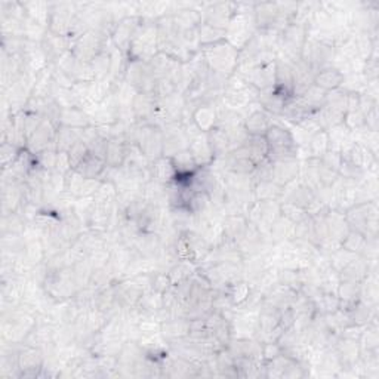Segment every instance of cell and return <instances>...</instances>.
Returning a JSON list of instances; mask_svg holds the SVG:
<instances>
[{"label":"cell","mask_w":379,"mask_h":379,"mask_svg":"<svg viewBox=\"0 0 379 379\" xmlns=\"http://www.w3.org/2000/svg\"><path fill=\"white\" fill-rule=\"evenodd\" d=\"M290 66L294 73V96H299L314 83L315 71L302 59L290 62Z\"/></svg>","instance_id":"obj_32"},{"label":"cell","mask_w":379,"mask_h":379,"mask_svg":"<svg viewBox=\"0 0 379 379\" xmlns=\"http://www.w3.org/2000/svg\"><path fill=\"white\" fill-rule=\"evenodd\" d=\"M111 41V39H110ZM110 43V42H108ZM111 46V43H110ZM91 66L95 73V80H106L108 79L110 67H111V55H110V48H106L103 52H101L92 62Z\"/></svg>","instance_id":"obj_52"},{"label":"cell","mask_w":379,"mask_h":379,"mask_svg":"<svg viewBox=\"0 0 379 379\" xmlns=\"http://www.w3.org/2000/svg\"><path fill=\"white\" fill-rule=\"evenodd\" d=\"M157 99L153 94H138L132 101V116L136 124H155Z\"/></svg>","instance_id":"obj_17"},{"label":"cell","mask_w":379,"mask_h":379,"mask_svg":"<svg viewBox=\"0 0 379 379\" xmlns=\"http://www.w3.org/2000/svg\"><path fill=\"white\" fill-rule=\"evenodd\" d=\"M124 82L131 85L138 94H153L156 78L151 73L148 62L129 59L124 73Z\"/></svg>","instance_id":"obj_9"},{"label":"cell","mask_w":379,"mask_h":379,"mask_svg":"<svg viewBox=\"0 0 379 379\" xmlns=\"http://www.w3.org/2000/svg\"><path fill=\"white\" fill-rule=\"evenodd\" d=\"M236 14L225 30V41L242 50L258 31L254 8L255 3H236Z\"/></svg>","instance_id":"obj_1"},{"label":"cell","mask_w":379,"mask_h":379,"mask_svg":"<svg viewBox=\"0 0 379 379\" xmlns=\"http://www.w3.org/2000/svg\"><path fill=\"white\" fill-rule=\"evenodd\" d=\"M307 159H320L323 155L329 151V136H327V131H319L315 132L307 143Z\"/></svg>","instance_id":"obj_48"},{"label":"cell","mask_w":379,"mask_h":379,"mask_svg":"<svg viewBox=\"0 0 379 379\" xmlns=\"http://www.w3.org/2000/svg\"><path fill=\"white\" fill-rule=\"evenodd\" d=\"M317 111L319 110H315L311 106H308L301 96H294L286 103L285 110L282 113V117H285L290 123L298 124L302 120H306V119L311 117L313 115H315Z\"/></svg>","instance_id":"obj_30"},{"label":"cell","mask_w":379,"mask_h":379,"mask_svg":"<svg viewBox=\"0 0 379 379\" xmlns=\"http://www.w3.org/2000/svg\"><path fill=\"white\" fill-rule=\"evenodd\" d=\"M269 236L273 245L290 242V240H294V222L280 217L273 224Z\"/></svg>","instance_id":"obj_45"},{"label":"cell","mask_w":379,"mask_h":379,"mask_svg":"<svg viewBox=\"0 0 379 379\" xmlns=\"http://www.w3.org/2000/svg\"><path fill=\"white\" fill-rule=\"evenodd\" d=\"M171 162H172V166L175 169V176L176 175H193L199 171L196 162H194L193 156L190 155L188 150H184V151H181V153L171 157Z\"/></svg>","instance_id":"obj_50"},{"label":"cell","mask_w":379,"mask_h":379,"mask_svg":"<svg viewBox=\"0 0 379 379\" xmlns=\"http://www.w3.org/2000/svg\"><path fill=\"white\" fill-rule=\"evenodd\" d=\"M136 308L140 310L144 315H155L163 308V295L156 292L153 289L144 290V294L138 302Z\"/></svg>","instance_id":"obj_46"},{"label":"cell","mask_w":379,"mask_h":379,"mask_svg":"<svg viewBox=\"0 0 379 379\" xmlns=\"http://www.w3.org/2000/svg\"><path fill=\"white\" fill-rule=\"evenodd\" d=\"M280 215L283 218L289 220L290 222H298L304 217H307V213L304 209H301L295 205H290L287 201H280Z\"/></svg>","instance_id":"obj_59"},{"label":"cell","mask_w":379,"mask_h":379,"mask_svg":"<svg viewBox=\"0 0 379 379\" xmlns=\"http://www.w3.org/2000/svg\"><path fill=\"white\" fill-rule=\"evenodd\" d=\"M90 155V148H87V145L79 140L78 143H76L69 151H67V157H69V162H70V166L71 169H76L79 165L80 162Z\"/></svg>","instance_id":"obj_57"},{"label":"cell","mask_w":379,"mask_h":379,"mask_svg":"<svg viewBox=\"0 0 379 379\" xmlns=\"http://www.w3.org/2000/svg\"><path fill=\"white\" fill-rule=\"evenodd\" d=\"M224 162L222 172H231L238 175H252L257 168V165L249 157L248 151L245 147H240L237 150L230 151L224 159H220Z\"/></svg>","instance_id":"obj_18"},{"label":"cell","mask_w":379,"mask_h":379,"mask_svg":"<svg viewBox=\"0 0 379 379\" xmlns=\"http://www.w3.org/2000/svg\"><path fill=\"white\" fill-rule=\"evenodd\" d=\"M71 43H73V41L69 39V37L57 36V34H52V33H49V31L45 36V39L41 42L42 49L45 50V54H46V57H48L50 64H55V62L62 55L67 54L69 50L71 49Z\"/></svg>","instance_id":"obj_27"},{"label":"cell","mask_w":379,"mask_h":379,"mask_svg":"<svg viewBox=\"0 0 379 379\" xmlns=\"http://www.w3.org/2000/svg\"><path fill=\"white\" fill-rule=\"evenodd\" d=\"M134 145L150 162L163 157V129L157 124H138Z\"/></svg>","instance_id":"obj_8"},{"label":"cell","mask_w":379,"mask_h":379,"mask_svg":"<svg viewBox=\"0 0 379 379\" xmlns=\"http://www.w3.org/2000/svg\"><path fill=\"white\" fill-rule=\"evenodd\" d=\"M101 180L85 178L74 169L64 176V192L74 199H92L101 185Z\"/></svg>","instance_id":"obj_14"},{"label":"cell","mask_w":379,"mask_h":379,"mask_svg":"<svg viewBox=\"0 0 379 379\" xmlns=\"http://www.w3.org/2000/svg\"><path fill=\"white\" fill-rule=\"evenodd\" d=\"M343 160L351 163V165H355L366 172H369L376 165V156L369 148H366L359 141H355L344 151Z\"/></svg>","instance_id":"obj_21"},{"label":"cell","mask_w":379,"mask_h":379,"mask_svg":"<svg viewBox=\"0 0 379 379\" xmlns=\"http://www.w3.org/2000/svg\"><path fill=\"white\" fill-rule=\"evenodd\" d=\"M310 27L304 24L292 21L285 30L279 34V45H277V57H280L289 62L301 59L302 48L306 45Z\"/></svg>","instance_id":"obj_6"},{"label":"cell","mask_w":379,"mask_h":379,"mask_svg":"<svg viewBox=\"0 0 379 379\" xmlns=\"http://www.w3.org/2000/svg\"><path fill=\"white\" fill-rule=\"evenodd\" d=\"M345 73L335 66L322 69L314 76V85L326 92H332L339 90V87H343Z\"/></svg>","instance_id":"obj_28"},{"label":"cell","mask_w":379,"mask_h":379,"mask_svg":"<svg viewBox=\"0 0 379 379\" xmlns=\"http://www.w3.org/2000/svg\"><path fill=\"white\" fill-rule=\"evenodd\" d=\"M326 225H327V234H329V238L334 240L335 243L341 245L343 240L347 237L350 233V225L345 220L344 212H339L336 209H331L326 213Z\"/></svg>","instance_id":"obj_31"},{"label":"cell","mask_w":379,"mask_h":379,"mask_svg":"<svg viewBox=\"0 0 379 379\" xmlns=\"http://www.w3.org/2000/svg\"><path fill=\"white\" fill-rule=\"evenodd\" d=\"M162 248L160 237L157 233H140L132 243V249L136 252L138 257L144 259H155Z\"/></svg>","instance_id":"obj_29"},{"label":"cell","mask_w":379,"mask_h":379,"mask_svg":"<svg viewBox=\"0 0 379 379\" xmlns=\"http://www.w3.org/2000/svg\"><path fill=\"white\" fill-rule=\"evenodd\" d=\"M192 122L196 128L208 134L218 126V108L217 104H200L192 111Z\"/></svg>","instance_id":"obj_25"},{"label":"cell","mask_w":379,"mask_h":379,"mask_svg":"<svg viewBox=\"0 0 379 379\" xmlns=\"http://www.w3.org/2000/svg\"><path fill=\"white\" fill-rule=\"evenodd\" d=\"M366 245H368V237L356 230H350L347 237L343 240V243H341V248L351 252V254L363 255Z\"/></svg>","instance_id":"obj_51"},{"label":"cell","mask_w":379,"mask_h":379,"mask_svg":"<svg viewBox=\"0 0 379 379\" xmlns=\"http://www.w3.org/2000/svg\"><path fill=\"white\" fill-rule=\"evenodd\" d=\"M25 225H27V222H25V220L18 212L3 215V225H2L3 234L22 236L25 231Z\"/></svg>","instance_id":"obj_54"},{"label":"cell","mask_w":379,"mask_h":379,"mask_svg":"<svg viewBox=\"0 0 379 379\" xmlns=\"http://www.w3.org/2000/svg\"><path fill=\"white\" fill-rule=\"evenodd\" d=\"M274 90L287 99L294 98V73L290 62L277 57L276 59V80Z\"/></svg>","instance_id":"obj_23"},{"label":"cell","mask_w":379,"mask_h":379,"mask_svg":"<svg viewBox=\"0 0 379 379\" xmlns=\"http://www.w3.org/2000/svg\"><path fill=\"white\" fill-rule=\"evenodd\" d=\"M150 176L151 180L166 185L173 181L175 178V169L172 166V162L169 157H160L153 160L150 165Z\"/></svg>","instance_id":"obj_42"},{"label":"cell","mask_w":379,"mask_h":379,"mask_svg":"<svg viewBox=\"0 0 379 379\" xmlns=\"http://www.w3.org/2000/svg\"><path fill=\"white\" fill-rule=\"evenodd\" d=\"M343 124L351 132H363L366 131V123H364V116L360 110H347Z\"/></svg>","instance_id":"obj_56"},{"label":"cell","mask_w":379,"mask_h":379,"mask_svg":"<svg viewBox=\"0 0 379 379\" xmlns=\"http://www.w3.org/2000/svg\"><path fill=\"white\" fill-rule=\"evenodd\" d=\"M178 92L176 90L175 83L171 79H157L155 90H153V95L156 99H165L173 94Z\"/></svg>","instance_id":"obj_58"},{"label":"cell","mask_w":379,"mask_h":379,"mask_svg":"<svg viewBox=\"0 0 379 379\" xmlns=\"http://www.w3.org/2000/svg\"><path fill=\"white\" fill-rule=\"evenodd\" d=\"M269 145V160L279 162L286 159H298L299 145L295 135L282 124L273 123L264 135Z\"/></svg>","instance_id":"obj_4"},{"label":"cell","mask_w":379,"mask_h":379,"mask_svg":"<svg viewBox=\"0 0 379 379\" xmlns=\"http://www.w3.org/2000/svg\"><path fill=\"white\" fill-rule=\"evenodd\" d=\"M315 197L313 188H310L301 178L290 183L285 187L283 199L290 205H295L301 209H307V206L311 203V200Z\"/></svg>","instance_id":"obj_20"},{"label":"cell","mask_w":379,"mask_h":379,"mask_svg":"<svg viewBox=\"0 0 379 379\" xmlns=\"http://www.w3.org/2000/svg\"><path fill=\"white\" fill-rule=\"evenodd\" d=\"M59 126H67V128L82 131L92 126V122H91L90 115H87L85 110L79 107H70V108L61 110Z\"/></svg>","instance_id":"obj_35"},{"label":"cell","mask_w":379,"mask_h":379,"mask_svg":"<svg viewBox=\"0 0 379 379\" xmlns=\"http://www.w3.org/2000/svg\"><path fill=\"white\" fill-rule=\"evenodd\" d=\"M287 101L289 99L286 96H283L280 92H277L276 90L259 92V96H258V104L261 106V108L270 113L271 116H282Z\"/></svg>","instance_id":"obj_40"},{"label":"cell","mask_w":379,"mask_h":379,"mask_svg":"<svg viewBox=\"0 0 379 379\" xmlns=\"http://www.w3.org/2000/svg\"><path fill=\"white\" fill-rule=\"evenodd\" d=\"M80 140V132L67 128V126H59L55 138V150L58 153H67V151Z\"/></svg>","instance_id":"obj_49"},{"label":"cell","mask_w":379,"mask_h":379,"mask_svg":"<svg viewBox=\"0 0 379 379\" xmlns=\"http://www.w3.org/2000/svg\"><path fill=\"white\" fill-rule=\"evenodd\" d=\"M200 52L203 55L210 71L221 74L224 78H230L236 73L238 64V50L227 41L201 48Z\"/></svg>","instance_id":"obj_3"},{"label":"cell","mask_w":379,"mask_h":379,"mask_svg":"<svg viewBox=\"0 0 379 379\" xmlns=\"http://www.w3.org/2000/svg\"><path fill=\"white\" fill-rule=\"evenodd\" d=\"M221 292H224V295L229 298L230 304L233 307H242L252 294V286L248 280L237 279V280L227 283Z\"/></svg>","instance_id":"obj_37"},{"label":"cell","mask_w":379,"mask_h":379,"mask_svg":"<svg viewBox=\"0 0 379 379\" xmlns=\"http://www.w3.org/2000/svg\"><path fill=\"white\" fill-rule=\"evenodd\" d=\"M345 220L351 230H356L364 234L368 238L378 237V203L376 200L363 201V203H356L350 208L345 213Z\"/></svg>","instance_id":"obj_5"},{"label":"cell","mask_w":379,"mask_h":379,"mask_svg":"<svg viewBox=\"0 0 379 379\" xmlns=\"http://www.w3.org/2000/svg\"><path fill=\"white\" fill-rule=\"evenodd\" d=\"M243 147L255 165H259L261 162L269 157V145L264 136H249Z\"/></svg>","instance_id":"obj_47"},{"label":"cell","mask_w":379,"mask_h":379,"mask_svg":"<svg viewBox=\"0 0 379 379\" xmlns=\"http://www.w3.org/2000/svg\"><path fill=\"white\" fill-rule=\"evenodd\" d=\"M285 187L274 181H261L252 187V196L255 201H280L283 199Z\"/></svg>","instance_id":"obj_38"},{"label":"cell","mask_w":379,"mask_h":379,"mask_svg":"<svg viewBox=\"0 0 379 379\" xmlns=\"http://www.w3.org/2000/svg\"><path fill=\"white\" fill-rule=\"evenodd\" d=\"M271 117L273 116L270 113L261 108V106L249 110L248 115L243 116V126L249 136H264L265 132H267L270 126L273 124Z\"/></svg>","instance_id":"obj_22"},{"label":"cell","mask_w":379,"mask_h":379,"mask_svg":"<svg viewBox=\"0 0 379 379\" xmlns=\"http://www.w3.org/2000/svg\"><path fill=\"white\" fill-rule=\"evenodd\" d=\"M107 169V165H106V160L98 157L96 155L91 153L87 155L82 162L80 165L76 168L74 171L79 172L80 175H83L85 178H91V180H101V176L104 175Z\"/></svg>","instance_id":"obj_39"},{"label":"cell","mask_w":379,"mask_h":379,"mask_svg":"<svg viewBox=\"0 0 379 379\" xmlns=\"http://www.w3.org/2000/svg\"><path fill=\"white\" fill-rule=\"evenodd\" d=\"M18 147L12 145L9 143H2V150H0V159H2V169L9 168L12 163L15 162L18 153H20Z\"/></svg>","instance_id":"obj_60"},{"label":"cell","mask_w":379,"mask_h":379,"mask_svg":"<svg viewBox=\"0 0 379 379\" xmlns=\"http://www.w3.org/2000/svg\"><path fill=\"white\" fill-rule=\"evenodd\" d=\"M242 78L250 85L254 86L258 92H265L274 90V80H276V61L269 62V64H261L257 67H252L243 74Z\"/></svg>","instance_id":"obj_16"},{"label":"cell","mask_w":379,"mask_h":379,"mask_svg":"<svg viewBox=\"0 0 379 379\" xmlns=\"http://www.w3.org/2000/svg\"><path fill=\"white\" fill-rule=\"evenodd\" d=\"M208 141L212 148V153L215 156V162L224 159L231 151L229 136H227L225 131L220 128V126H217V128H213L210 132H208Z\"/></svg>","instance_id":"obj_41"},{"label":"cell","mask_w":379,"mask_h":379,"mask_svg":"<svg viewBox=\"0 0 379 379\" xmlns=\"http://www.w3.org/2000/svg\"><path fill=\"white\" fill-rule=\"evenodd\" d=\"M163 129V157H173L175 155L188 150L190 135L183 122L168 123L162 126Z\"/></svg>","instance_id":"obj_10"},{"label":"cell","mask_w":379,"mask_h":379,"mask_svg":"<svg viewBox=\"0 0 379 379\" xmlns=\"http://www.w3.org/2000/svg\"><path fill=\"white\" fill-rule=\"evenodd\" d=\"M302 99H304L306 101V103L308 104V106H311L313 108H315V110H320L323 106H324V103H326V96H327V92L326 91H323V90H320V87H317V86H315L314 83L308 87V90L304 92V94H302V95H299Z\"/></svg>","instance_id":"obj_55"},{"label":"cell","mask_w":379,"mask_h":379,"mask_svg":"<svg viewBox=\"0 0 379 379\" xmlns=\"http://www.w3.org/2000/svg\"><path fill=\"white\" fill-rule=\"evenodd\" d=\"M319 162L322 163L323 166H326V168H329V169L338 172V171H339V166H341V163H343V155L336 153V151L329 150L326 155H323V156L319 159Z\"/></svg>","instance_id":"obj_62"},{"label":"cell","mask_w":379,"mask_h":379,"mask_svg":"<svg viewBox=\"0 0 379 379\" xmlns=\"http://www.w3.org/2000/svg\"><path fill=\"white\" fill-rule=\"evenodd\" d=\"M140 25H141L140 15H128V17L122 18L117 22L115 31H113V34L110 37L111 43L115 45V48H117L120 52L128 55V50L131 48V43L134 41L138 29H140Z\"/></svg>","instance_id":"obj_13"},{"label":"cell","mask_w":379,"mask_h":379,"mask_svg":"<svg viewBox=\"0 0 379 379\" xmlns=\"http://www.w3.org/2000/svg\"><path fill=\"white\" fill-rule=\"evenodd\" d=\"M371 271H372L371 261H368L364 257L357 255L348 265H345V267L341 270L338 274H339L341 280L362 283Z\"/></svg>","instance_id":"obj_33"},{"label":"cell","mask_w":379,"mask_h":379,"mask_svg":"<svg viewBox=\"0 0 379 379\" xmlns=\"http://www.w3.org/2000/svg\"><path fill=\"white\" fill-rule=\"evenodd\" d=\"M327 136H329V150L336 151V153L341 155L355 143V140H352V134L344 124H338L335 128L327 131Z\"/></svg>","instance_id":"obj_43"},{"label":"cell","mask_w":379,"mask_h":379,"mask_svg":"<svg viewBox=\"0 0 379 379\" xmlns=\"http://www.w3.org/2000/svg\"><path fill=\"white\" fill-rule=\"evenodd\" d=\"M110 42V37L98 30L90 29L82 33L78 39H74L71 43V54L78 58L80 62H91L103 52Z\"/></svg>","instance_id":"obj_7"},{"label":"cell","mask_w":379,"mask_h":379,"mask_svg":"<svg viewBox=\"0 0 379 379\" xmlns=\"http://www.w3.org/2000/svg\"><path fill=\"white\" fill-rule=\"evenodd\" d=\"M283 355V348L282 345L277 343V341H273V343H264L261 344V356L264 362H270L274 360L279 356Z\"/></svg>","instance_id":"obj_61"},{"label":"cell","mask_w":379,"mask_h":379,"mask_svg":"<svg viewBox=\"0 0 379 379\" xmlns=\"http://www.w3.org/2000/svg\"><path fill=\"white\" fill-rule=\"evenodd\" d=\"M17 360L20 368V378L41 376L46 362L43 350L29 344H22V347L18 350Z\"/></svg>","instance_id":"obj_12"},{"label":"cell","mask_w":379,"mask_h":379,"mask_svg":"<svg viewBox=\"0 0 379 379\" xmlns=\"http://www.w3.org/2000/svg\"><path fill=\"white\" fill-rule=\"evenodd\" d=\"M199 39H200L201 48L220 43V42L225 41V30L215 29V27H210V25H206V24H200Z\"/></svg>","instance_id":"obj_53"},{"label":"cell","mask_w":379,"mask_h":379,"mask_svg":"<svg viewBox=\"0 0 379 379\" xmlns=\"http://www.w3.org/2000/svg\"><path fill=\"white\" fill-rule=\"evenodd\" d=\"M141 17V15H140ZM157 21L141 17V25L138 29L131 48L128 50V59L148 62L159 54L157 41Z\"/></svg>","instance_id":"obj_2"},{"label":"cell","mask_w":379,"mask_h":379,"mask_svg":"<svg viewBox=\"0 0 379 379\" xmlns=\"http://www.w3.org/2000/svg\"><path fill=\"white\" fill-rule=\"evenodd\" d=\"M129 144L119 140H108L106 150V165L110 169H120L129 155Z\"/></svg>","instance_id":"obj_36"},{"label":"cell","mask_w":379,"mask_h":379,"mask_svg":"<svg viewBox=\"0 0 379 379\" xmlns=\"http://www.w3.org/2000/svg\"><path fill=\"white\" fill-rule=\"evenodd\" d=\"M57 131H58L57 126L50 120L45 119L39 128L33 132V135L29 136L25 148H29L34 155H39L42 151L49 148H55Z\"/></svg>","instance_id":"obj_15"},{"label":"cell","mask_w":379,"mask_h":379,"mask_svg":"<svg viewBox=\"0 0 379 379\" xmlns=\"http://www.w3.org/2000/svg\"><path fill=\"white\" fill-rule=\"evenodd\" d=\"M236 3L230 2H215L203 5L200 9L201 14V24L210 25L215 29L227 30L236 14Z\"/></svg>","instance_id":"obj_11"},{"label":"cell","mask_w":379,"mask_h":379,"mask_svg":"<svg viewBox=\"0 0 379 379\" xmlns=\"http://www.w3.org/2000/svg\"><path fill=\"white\" fill-rule=\"evenodd\" d=\"M190 327H192V320H188L187 317H172L162 323L160 334L168 343H173V341L187 338L190 334Z\"/></svg>","instance_id":"obj_34"},{"label":"cell","mask_w":379,"mask_h":379,"mask_svg":"<svg viewBox=\"0 0 379 379\" xmlns=\"http://www.w3.org/2000/svg\"><path fill=\"white\" fill-rule=\"evenodd\" d=\"M301 176V163L298 159H286L273 162V181L286 187Z\"/></svg>","instance_id":"obj_24"},{"label":"cell","mask_w":379,"mask_h":379,"mask_svg":"<svg viewBox=\"0 0 379 379\" xmlns=\"http://www.w3.org/2000/svg\"><path fill=\"white\" fill-rule=\"evenodd\" d=\"M199 270V264L192 262V261H178L173 267L168 271L169 280L172 286H178L180 283L192 279V277L197 273Z\"/></svg>","instance_id":"obj_44"},{"label":"cell","mask_w":379,"mask_h":379,"mask_svg":"<svg viewBox=\"0 0 379 379\" xmlns=\"http://www.w3.org/2000/svg\"><path fill=\"white\" fill-rule=\"evenodd\" d=\"M249 221L245 213H236V215H225L222 220L224 227V242L229 243H238L248 230Z\"/></svg>","instance_id":"obj_26"},{"label":"cell","mask_w":379,"mask_h":379,"mask_svg":"<svg viewBox=\"0 0 379 379\" xmlns=\"http://www.w3.org/2000/svg\"><path fill=\"white\" fill-rule=\"evenodd\" d=\"M188 151H190V155L193 156L199 169L213 166L215 156L212 153V148L208 141V134L200 132L194 135L193 138H190Z\"/></svg>","instance_id":"obj_19"}]
</instances>
